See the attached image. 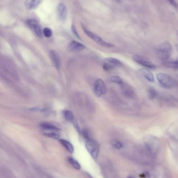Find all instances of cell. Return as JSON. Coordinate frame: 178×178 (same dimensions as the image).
I'll return each mask as SVG.
<instances>
[{"instance_id": "6da1fadb", "label": "cell", "mask_w": 178, "mask_h": 178, "mask_svg": "<svg viewBox=\"0 0 178 178\" xmlns=\"http://www.w3.org/2000/svg\"><path fill=\"white\" fill-rule=\"evenodd\" d=\"M157 79L160 86L163 88L170 89L176 88L177 86L176 80L167 74L159 73L157 74Z\"/></svg>"}, {"instance_id": "7a4b0ae2", "label": "cell", "mask_w": 178, "mask_h": 178, "mask_svg": "<svg viewBox=\"0 0 178 178\" xmlns=\"http://www.w3.org/2000/svg\"><path fill=\"white\" fill-rule=\"evenodd\" d=\"M173 48L169 43H164L158 46L156 53L158 57L162 61H168L172 54Z\"/></svg>"}, {"instance_id": "3957f363", "label": "cell", "mask_w": 178, "mask_h": 178, "mask_svg": "<svg viewBox=\"0 0 178 178\" xmlns=\"http://www.w3.org/2000/svg\"><path fill=\"white\" fill-rule=\"evenodd\" d=\"M85 147L88 152L91 155L93 159L96 160L98 156L100 149L98 142L95 139L89 138L86 140Z\"/></svg>"}, {"instance_id": "277c9868", "label": "cell", "mask_w": 178, "mask_h": 178, "mask_svg": "<svg viewBox=\"0 0 178 178\" xmlns=\"http://www.w3.org/2000/svg\"><path fill=\"white\" fill-rule=\"evenodd\" d=\"M122 66V63L118 59L108 57L102 61V68L106 71H110Z\"/></svg>"}, {"instance_id": "5b68a950", "label": "cell", "mask_w": 178, "mask_h": 178, "mask_svg": "<svg viewBox=\"0 0 178 178\" xmlns=\"http://www.w3.org/2000/svg\"><path fill=\"white\" fill-rule=\"evenodd\" d=\"M83 30L86 35H87L89 38L92 39L94 41H95V42H96L97 44H99L100 45L104 46V47H106V48H111L114 46L113 44L107 42L105 41H104L103 39H101L98 35L93 33L91 31L88 30L84 27H83Z\"/></svg>"}, {"instance_id": "8992f818", "label": "cell", "mask_w": 178, "mask_h": 178, "mask_svg": "<svg viewBox=\"0 0 178 178\" xmlns=\"http://www.w3.org/2000/svg\"><path fill=\"white\" fill-rule=\"evenodd\" d=\"M94 92L97 97H101L107 93L106 84L102 79H97L94 84Z\"/></svg>"}, {"instance_id": "52a82bcc", "label": "cell", "mask_w": 178, "mask_h": 178, "mask_svg": "<svg viewBox=\"0 0 178 178\" xmlns=\"http://www.w3.org/2000/svg\"><path fill=\"white\" fill-rule=\"evenodd\" d=\"M132 58L135 62L144 67L149 68V69H154L156 68V66L155 65L154 63H152L149 59L146 57H143L140 55H135L133 56Z\"/></svg>"}, {"instance_id": "ba28073f", "label": "cell", "mask_w": 178, "mask_h": 178, "mask_svg": "<svg viewBox=\"0 0 178 178\" xmlns=\"http://www.w3.org/2000/svg\"><path fill=\"white\" fill-rule=\"evenodd\" d=\"M27 23L28 24V26L32 28V29L35 31L36 34L37 35L38 37H39L40 38H42L43 37V30L41 28V26L38 24L37 22L34 20H28L27 22Z\"/></svg>"}, {"instance_id": "9c48e42d", "label": "cell", "mask_w": 178, "mask_h": 178, "mask_svg": "<svg viewBox=\"0 0 178 178\" xmlns=\"http://www.w3.org/2000/svg\"><path fill=\"white\" fill-rule=\"evenodd\" d=\"M56 11L60 19L62 21L65 20L67 16V9L65 5L62 3H59L57 6Z\"/></svg>"}, {"instance_id": "30bf717a", "label": "cell", "mask_w": 178, "mask_h": 178, "mask_svg": "<svg viewBox=\"0 0 178 178\" xmlns=\"http://www.w3.org/2000/svg\"><path fill=\"white\" fill-rule=\"evenodd\" d=\"M85 46L81 43L73 41L69 44L68 50L70 52H80L85 49Z\"/></svg>"}, {"instance_id": "8fae6325", "label": "cell", "mask_w": 178, "mask_h": 178, "mask_svg": "<svg viewBox=\"0 0 178 178\" xmlns=\"http://www.w3.org/2000/svg\"><path fill=\"white\" fill-rule=\"evenodd\" d=\"M56 123H43L40 124V127L45 130L48 131H56L59 132L60 129Z\"/></svg>"}, {"instance_id": "7c38bea8", "label": "cell", "mask_w": 178, "mask_h": 178, "mask_svg": "<svg viewBox=\"0 0 178 178\" xmlns=\"http://www.w3.org/2000/svg\"><path fill=\"white\" fill-rule=\"evenodd\" d=\"M50 58L57 69H59L61 66V61L58 53L54 50H51L50 52Z\"/></svg>"}, {"instance_id": "4fadbf2b", "label": "cell", "mask_w": 178, "mask_h": 178, "mask_svg": "<svg viewBox=\"0 0 178 178\" xmlns=\"http://www.w3.org/2000/svg\"><path fill=\"white\" fill-rule=\"evenodd\" d=\"M43 0H26L25 6L27 9L32 10L36 9L41 3Z\"/></svg>"}, {"instance_id": "5bb4252c", "label": "cell", "mask_w": 178, "mask_h": 178, "mask_svg": "<svg viewBox=\"0 0 178 178\" xmlns=\"http://www.w3.org/2000/svg\"><path fill=\"white\" fill-rule=\"evenodd\" d=\"M139 72L143 77L146 79L147 81H149V82H154L155 78H154V75L149 70L142 69L140 70Z\"/></svg>"}, {"instance_id": "9a60e30c", "label": "cell", "mask_w": 178, "mask_h": 178, "mask_svg": "<svg viewBox=\"0 0 178 178\" xmlns=\"http://www.w3.org/2000/svg\"><path fill=\"white\" fill-rule=\"evenodd\" d=\"M59 142L60 144H61L63 147H64L67 151H68L70 153H73L74 152V147L72 144L70 143V142L67 141L66 139H60Z\"/></svg>"}, {"instance_id": "2e32d148", "label": "cell", "mask_w": 178, "mask_h": 178, "mask_svg": "<svg viewBox=\"0 0 178 178\" xmlns=\"http://www.w3.org/2000/svg\"><path fill=\"white\" fill-rule=\"evenodd\" d=\"M164 66L167 68H176L178 67V62L177 60L174 61H164L163 62Z\"/></svg>"}, {"instance_id": "e0dca14e", "label": "cell", "mask_w": 178, "mask_h": 178, "mask_svg": "<svg viewBox=\"0 0 178 178\" xmlns=\"http://www.w3.org/2000/svg\"><path fill=\"white\" fill-rule=\"evenodd\" d=\"M68 161H69V163H70V165L72 166L74 169H76L77 170L80 169L81 167H80V163L76 160H75L74 158H72V157H69Z\"/></svg>"}, {"instance_id": "ac0fdd59", "label": "cell", "mask_w": 178, "mask_h": 178, "mask_svg": "<svg viewBox=\"0 0 178 178\" xmlns=\"http://www.w3.org/2000/svg\"><path fill=\"white\" fill-rule=\"evenodd\" d=\"M109 80L111 82L117 83L118 85H121L123 83L122 79L118 76H112L110 77Z\"/></svg>"}, {"instance_id": "d6986e66", "label": "cell", "mask_w": 178, "mask_h": 178, "mask_svg": "<svg viewBox=\"0 0 178 178\" xmlns=\"http://www.w3.org/2000/svg\"><path fill=\"white\" fill-rule=\"evenodd\" d=\"M64 116L65 119L67 121H70V122H73V120L75 119L74 115L70 110H65L64 112Z\"/></svg>"}, {"instance_id": "ffe728a7", "label": "cell", "mask_w": 178, "mask_h": 178, "mask_svg": "<svg viewBox=\"0 0 178 178\" xmlns=\"http://www.w3.org/2000/svg\"><path fill=\"white\" fill-rule=\"evenodd\" d=\"M43 134L47 137L52 138L54 139H59L60 138L59 132H56V131H49V132H45Z\"/></svg>"}, {"instance_id": "44dd1931", "label": "cell", "mask_w": 178, "mask_h": 178, "mask_svg": "<svg viewBox=\"0 0 178 178\" xmlns=\"http://www.w3.org/2000/svg\"><path fill=\"white\" fill-rule=\"evenodd\" d=\"M110 144L112 147L116 149H120L123 147V144L120 141H117V140H112L110 142Z\"/></svg>"}, {"instance_id": "7402d4cb", "label": "cell", "mask_w": 178, "mask_h": 178, "mask_svg": "<svg viewBox=\"0 0 178 178\" xmlns=\"http://www.w3.org/2000/svg\"><path fill=\"white\" fill-rule=\"evenodd\" d=\"M149 97L151 99H154L157 96V92L154 88H149L148 90Z\"/></svg>"}, {"instance_id": "603a6c76", "label": "cell", "mask_w": 178, "mask_h": 178, "mask_svg": "<svg viewBox=\"0 0 178 178\" xmlns=\"http://www.w3.org/2000/svg\"><path fill=\"white\" fill-rule=\"evenodd\" d=\"M52 32L51 29L49 28H45L43 29V35L46 38H50L52 35Z\"/></svg>"}, {"instance_id": "cb8c5ba5", "label": "cell", "mask_w": 178, "mask_h": 178, "mask_svg": "<svg viewBox=\"0 0 178 178\" xmlns=\"http://www.w3.org/2000/svg\"><path fill=\"white\" fill-rule=\"evenodd\" d=\"M71 29H72V31L73 33L76 36L77 38L78 39H80V35H78V33H77V30H76V28L75 27V26L73 25L72 26V28H71Z\"/></svg>"}, {"instance_id": "d4e9b609", "label": "cell", "mask_w": 178, "mask_h": 178, "mask_svg": "<svg viewBox=\"0 0 178 178\" xmlns=\"http://www.w3.org/2000/svg\"><path fill=\"white\" fill-rule=\"evenodd\" d=\"M168 2L170 3L171 5H172L173 7L176 8H177V3H176V2L175 0H168Z\"/></svg>"}, {"instance_id": "484cf974", "label": "cell", "mask_w": 178, "mask_h": 178, "mask_svg": "<svg viewBox=\"0 0 178 178\" xmlns=\"http://www.w3.org/2000/svg\"><path fill=\"white\" fill-rule=\"evenodd\" d=\"M86 175H87V178H92V176H91V175H90L89 174H87V173Z\"/></svg>"}, {"instance_id": "4316f807", "label": "cell", "mask_w": 178, "mask_h": 178, "mask_svg": "<svg viewBox=\"0 0 178 178\" xmlns=\"http://www.w3.org/2000/svg\"><path fill=\"white\" fill-rule=\"evenodd\" d=\"M115 1H120V0H115Z\"/></svg>"}]
</instances>
